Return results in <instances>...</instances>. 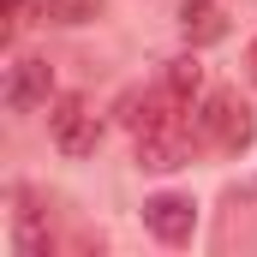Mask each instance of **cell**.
<instances>
[{
  "label": "cell",
  "mask_w": 257,
  "mask_h": 257,
  "mask_svg": "<svg viewBox=\"0 0 257 257\" xmlns=\"http://www.w3.org/2000/svg\"><path fill=\"white\" fill-rule=\"evenodd\" d=\"M245 66H251V84H257V36H251V54H245Z\"/></svg>",
  "instance_id": "cell-10"
},
{
  "label": "cell",
  "mask_w": 257,
  "mask_h": 257,
  "mask_svg": "<svg viewBox=\"0 0 257 257\" xmlns=\"http://www.w3.org/2000/svg\"><path fill=\"white\" fill-rule=\"evenodd\" d=\"M24 12H30V0H12V18H6V36H18V30H24Z\"/></svg>",
  "instance_id": "cell-9"
},
{
  "label": "cell",
  "mask_w": 257,
  "mask_h": 257,
  "mask_svg": "<svg viewBox=\"0 0 257 257\" xmlns=\"http://www.w3.org/2000/svg\"><path fill=\"white\" fill-rule=\"evenodd\" d=\"M144 227H150L162 245H192V233H197V203H192V197H180V192H156V197H144Z\"/></svg>",
  "instance_id": "cell-4"
},
{
  "label": "cell",
  "mask_w": 257,
  "mask_h": 257,
  "mask_svg": "<svg viewBox=\"0 0 257 257\" xmlns=\"http://www.w3.org/2000/svg\"><path fill=\"white\" fill-rule=\"evenodd\" d=\"M108 0H42V18L48 24H90Z\"/></svg>",
  "instance_id": "cell-8"
},
{
  "label": "cell",
  "mask_w": 257,
  "mask_h": 257,
  "mask_svg": "<svg viewBox=\"0 0 257 257\" xmlns=\"http://www.w3.org/2000/svg\"><path fill=\"white\" fill-rule=\"evenodd\" d=\"M162 90H168V96H180L186 108H197V96H203V66H197V54L168 60V72H162Z\"/></svg>",
  "instance_id": "cell-7"
},
{
  "label": "cell",
  "mask_w": 257,
  "mask_h": 257,
  "mask_svg": "<svg viewBox=\"0 0 257 257\" xmlns=\"http://www.w3.org/2000/svg\"><path fill=\"white\" fill-rule=\"evenodd\" d=\"M48 138H54V150L60 156H96V144H102V108H96V96H84V90H66L48 102Z\"/></svg>",
  "instance_id": "cell-3"
},
{
  "label": "cell",
  "mask_w": 257,
  "mask_h": 257,
  "mask_svg": "<svg viewBox=\"0 0 257 257\" xmlns=\"http://www.w3.org/2000/svg\"><path fill=\"white\" fill-rule=\"evenodd\" d=\"M48 102H54V66L36 60V54L12 60V72H6V108L12 114H36Z\"/></svg>",
  "instance_id": "cell-5"
},
{
  "label": "cell",
  "mask_w": 257,
  "mask_h": 257,
  "mask_svg": "<svg viewBox=\"0 0 257 257\" xmlns=\"http://www.w3.org/2000/svg\"><path fill=\"white\" fill-rule=\"evenodd\" d=\"M192 150H203V138H197V108H174V114H162V120H150V126L138 132V168H150V174L186 168Z\"/></svg>",
  "instance_id": "cell-2"
},
{
  "label": "cell",
  "mask_w": 257,
  "mask_h": 257,
  "mask_svg": "<svg viewBox=\"0 0 257 257\" xmlns=\"http://www.w3.org/2000/svg\"><path fill=\"white\" fill-rule=\"evenodd\" d=\"M197 138L203 150H221V156H245L257 138V114L239 90H209L197 102Z\"/></svg>",
  "instance_id": "cell-1"
},
{
  "label": "cell",
  "mask_w": 257,
  "mask_h": 257,
  "mask_svg": "<svg viewBox=\"0 0 257 257\" xmlns=\"http://www.w3.org/2000/svg\"><path fill=\"white\" fill-rule=\"evenodd\" d=\"M180 30H186V42H221L227 36V12L215 6V0H186L180 6Z\"/></svg>",
  "instance_id": "cell-6"
}]
</instances>
